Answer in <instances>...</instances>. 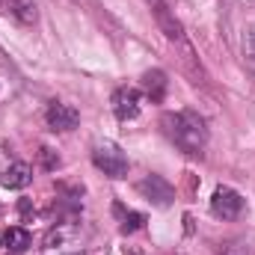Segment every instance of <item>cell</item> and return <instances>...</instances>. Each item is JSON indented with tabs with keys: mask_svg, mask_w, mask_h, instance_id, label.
<instances>
[{
	"mask_svg": "<svg viewBox=\"0 0 255 255\" xmlns=\"http://www.w3.org/2000/svg\"><path fill=\"white\" fill-rule=\"evenodd\" d=\"M163 130L166 136L187 154H202L205 142H208V125L199 113L193 110H178V113H166L163 116Z\"/></svg>",
	"mask_w": 255,
	"mask_h": 255,
	"instance_id": "6da1fadb",
	"label": "cell"
},
{
	"mask_svg": "<svg viewBox=\"0 0 255 255\" xmlns=\"http://www.w3.org/2000/svg\"><path fill=\"white\" fill-rule=\"evenodd\" d=\"M92 163H95L107 178H125L128 169H130L128 154L122 151V145H116L113 139L95 142V148H92Z\"/></svg>",
	"mask_w": 255,
	"mask_h": 255,
	"instance_id": "7a4b0ae2",
	"label": "cell"
},
{
	"mask_svg": "<svg viewBox=\"0 0 255 255\" xmlns=\"http://www.w3.org/2000/svg\"><path fill=\"white\" fill-rule=\"evenodd\" d=\"M211 214L220 217V220H238L244 214V196L235 190V187L220 184L214 190V196H211Z\"/></svg>",
	"mask_w": 255,
	"mask_h": 255,
	"instance_id": "3957f363",
	"label": "cell"
},
{
	"mask_svg": "<svg viewBox=\"0 0 255 255\" xmlns=\"http://www.w3.org/2000/svg\"><path fill=\"white\" fill-rule=\"evenodd\" d=\"M136 190L142 193L154 208H169V205L175 202V190H172V184H169L166 178H160V175H145V178L136 184Z\"/></svg>",
	"mask_w": 255,
	"mask_h": 255,
	"instance_id": "277c9868",
	"label": "cell"
},
{
	"mask_svg": "<svg viewBox=\"0 0 255 255\" xmlns=\"http://www.w3.org/2000/svg\"><path fill=\"white\" fill-rule=\"evenodd\" d=\"M45 119H48V128L51 130H74L77 122H80V113L71 107V104H65V101H51L48 104V113H45Z\"/></svg>",
	"mask_w": 255,
	"mask_h": 255,
	"instance_id": "5b68a950",
	"label": "cell"
},
{
	"mask_svg": "<svg viewBox=\"0 0 255 255\" xmlns=\"http://www.w3.org/2000/svg\"><path fill=\"white\" fill-rule=\"evenodd\" d=\"M113 113H116V119H136L139 116V92L136 89H130V86H122V89H116L113 92Z\"/></svg>",
	"mask_w": 255,
	"mask_h": 255,
	"instance_id": "8992f818",
	"label": "cell"
},
{
	"mask_svg": "<svg viewBox=\"0 0 255 255\" xmlns=\"http://www.w3.org/2000/svg\"><path fill=\"white\" fill-rule=\"evenodd\" d=\"M139 86H142L145 98H151L154 104H160V101L166 98V89H169L166 71H160V68H148V71H142V77H139Z\"/></svg>",
	"mask_w": 255,
	"mask_h": 255,
	"instance_id": "52a82bcc",
	"label": "cell"
},
{
	"mask_svg": "<svg viewBox=\"0 0 255 255\" xmlns=\"http://www.w3.org/2000/svg\"><path fill=\"white\" fill-rule=\"evenodd\" d=\"M148 3H151V12H154V18H157V24H160L163 36H166L169 42H181V39H184L181 24L175 21V15L169 12V6H166L163 0H148Z\"/></svg>",
	"mask_w": 255,
	"mask_h": 255,
	"instance_id": "ba28073f",
	"label": "cell"
},
{
	"mask_svg": "<svg viewBox=\"0 0 255 255\" xmlns=\"http://www.w3.org/2000/svg\"><path fill=\"white\" fill-rule=\"evenodd\" d=\"M33 181V169L27 166V163H9L6 169H3V175H0V184L6 187V190H24L27 184Z\"/></svg>",
	"mask_w": 255,
	"mask_h": 255,
	"instance_id": "9c48e42d",
	"label": "cell"
},
{
	"mask_svg": "<svg viewBox=\"0 0 255 255\" xmlns=\"http://www.w3.org/2000/svg\"><path fill=\"white\" fill-rule=\"evenodd\" d=\"M9 12L21 21V24H36L39 21V6H36V0H9Z\"/></svg>",
	"mask_w": 255,
	"mask_h": 255,
	"instance_id": "30bf717a",
	"label": "cell"
},
{
	"mask_svg": "<svg viewBox=\"0 0 255 255\" xmlns=\"http://www.w3.org/2000/svg\"><path fill=\"white\" fill-rule=\"evenodd\" d=\"M3 244L9 247V253H27L30 250V244H33V238H30V232L27 229H21V226H12L6 235H3Z\"/></svg>",
	"mask_w": 255,
	"mask_h": 255,
	"instance_id": "8fae6325",
	"label": "cell"
},
{
	"mask_svg": "<svg viewBox=\"0 0 255 255\" xmlns=\"http://www.w3.org/2000/svg\"><path fill=\"white\" fill-rule=\"evenodd\" d=\"M142 223H145V217H142L139 211H128L125 220H122V232H125V235H133V232L142 229Z\"/></svg>",
	"mask_w": 255,
	"mask_h": 255,
	"instance_id": "7c38bea8",
	"label": "cell"
},
{
	"mask_svg": "<svg viewBox=\"0 0 255 255\" xmlns=\"http://www.w3.org/2000/svg\"><path fill=\"white\" fill-rule=\"evenodd\" d=\"M244 57L253 63V68H255V27L244 36Z\"/></svg>",
	"mask_w": 255,
	"mask_h": 255,
	"instance_id": "4fadbf2b",
	"label": "cell"
},
{
	"mask_svg": "<svg viewBox=\"0 0 255 255\" xmlns=\"http://www.w3.org/2000/svg\"><path fill=\"white\" fill-rule=\"evenodd\" d=\"M39 157H42L45 169H57V166H60V157H57V151H54V148H48V145L39 151Z\"/></svg>",
	"mask_w": 255,
	"mask_h": 255,
	"instance_id": "5bb4252c",
	"label": "cell"
},
{
	"mask_svg": "<svg viewBox=\"0 0 255 255\" xmlns=\"http://www.w3.org/2000/svg\"><path fill=\"white\" fill-rule=\"evenodd\" d=\"M18 208H21V214H24V217H30V214H33V205H30V199H21V202H18Z\"/></svg>",
	"mask_w": 255,
	"mask_h": 255,
	"instance_id": "9a60e30c",
	"label": "cell"
},
{
	"mask_svg": "<svg viewBox=\"0 0 255 255\" xmlns=\"http://www.w3.org/2000/svg\"><path fill=\"white\" fill-rule=\"evenodd\" d=\"M65 255H83V253H65Z\"/></svg>",
	"mask_w": 255,
	"mask_h": 255,
	"instance_id": "2e32d148",
	"label": "cell"
}]
</instances>
